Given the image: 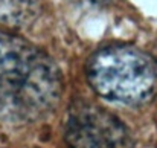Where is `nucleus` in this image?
Here are the masks:
<instances>
[{"label": "nucleus", "instance_id": "nucleus-2", "mask_svg": "<svg viewBox=\"0 0 157 148\" xmlns=\"http://www.w3.org/2000/svg\"><path fill=\"white\" fill-rule=\"evenodd\" d=\"M90 87L104 99L128 105L144 104L157 92V63L130 45H108L86 63Z\"/></svg>", "mask_w": 157, "mask_h": 148}, {"label": "nucleus", "instance_id": "nucleus-3", "mask_svg": "<svg viewBox=\"0 0 157 148\" xmlns=\"http://www.w3.org/2000/svg\"><path fill=\"white\" fill-rule=\"evenodd\" d=\"M64 138L69 148H133L127 125L99 105L78 101L67 113Z\"/></svg>", "mask_w": 157, "mask_h": 148}, {"label": "nucleus", "instance_id": "nucleus-1", "mask_svg": "<svg viewBox=\"0 0 157 148\" xmlns=\"http://www.w3.org/2000/svg\"><path fill=\"white\" fill-rule=\"evenodd\" d=\"M52 58L28 40L0 31V115L32 122L48 116L63 95Z\"/></svg>", "mask_w": 157, "mask_h": 148}, {"label": "nucleus", "instance_id": "nucleus-4", "mask_svg": "<svg viewBox=\"0 0 157 148\" xmlns=\"http://www.w3.org/2000/svg\"><path fill=\"white\" fill-rule=\"evenodd\" d=\"M41 11V0H0V18L9 25H26Z\"/></svg>", "mask_w": 157, "mask_h": 148}]
</instances>
